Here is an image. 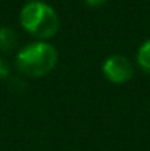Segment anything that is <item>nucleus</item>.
Listing matches in <instances>:
<instances>
[{
	"instance_id": "f257e3e1",
	"label": "nucleus",
	"mask_w": 150,
	"mask_h": 151,
	"mask_svg": "<svg viewBox=\"0 0 150 151\" xmlns=\"http://www.w3.org/2000/svg\"><path fill=\"white\" fill-rule=\"evenodd\" d=\"M59 60L57 50L49 41L37 40L27 44L16 53L15 66L18 72L28 78H43L56 68Z\"/></svg>"
},
{
	"instance_id": "f03ea898",
	"label": "nucleus",
	"mask_w": 150,
	"mask_h": 151,
	"mask_svg": "<svg viewBox=\"0 0 150 151\" xmlns=\"http://www.w3.org/2000/svg\"><path fill=\"white\" fill-rule=\"evenodd\" d=\"M22 28L41 41H49L60 29V19L56 10L41 0L28 1L19 13Z\"/></svg>"
},
{
	"instance_id": "7ed1b4c3",
	"label": "nucleus",
	"mask_w": 150,
	"mask_h": 151,
	"mask_svg": "<svg viewBox=\"0 0 150 151\" xmlns=\"http://www.w3.org/2000/svg\"><path fill=\"white\" fill-rule=\"evenodd\" d=\"M101 72L109 82L122 85L133 79L136 69H134L133 62L127 56L112 54L104 59V62L101 65Z\"/></svg>"
},
{
	"instance_id": "20e7f679",
	"label": "nucleus",
	"mask_w": 150,
	"mask_h": 151,
	"mask_svg": "<svg viewBox=\"0 0 150 151\" xmlns=\"http://www.w3.org/2000/svg\"><path fill=\"white\" fill-rule=\"evenodd\" d=\"M18 49V35L9 27H0V53L10 54Z\"/></svg>"
},
{
	"instance_id": "39448f33",
	"label": "nucleus",
	"mask_w": 150,
	"mask_h": 151,
	"mask_svg": "<svg viewBox=\"0 0 150 151\" xmlns=\"http://www.w3.org/2000/svg\"><path fill=\"white\" fill-rule=\"evenodd\" d=\"M137 65L140 66V69L150 75V38L147 41H144L141 44V47L138 49L137 53Z\"/></svg>"
},
{
	"instance_id": "423d86ee",
	"label": "nucleus",
	"mask_w": 150,
	"mask_h": 151,
	"mask_svg": "<svg viewBox=\"0 0 150 151\" xmlns=\"http://www.w3.org/2000/svg\"><path fill=\"white\" fill-rule=\"evenodd\" d=\"M9 76H10V66L6 62V59L0 56V81L1 79H6Z\"/></svg>"
},
{
	"instance_id": "0eeeda50",
	"label": "nucleus",
	"mask_w": 150,
	"mask_h": 151,
	"mask_svg": "<svg viewBox=\"0 0 150 151\" xmlns=\"http://www.w3.org/2000/svg\"><path fill=\"white\" fill-rule=\"evenodd\" d=\"M84 3L88 6V7H101L107 3V0H84Z\"/></svg>"
}]
</instances>
